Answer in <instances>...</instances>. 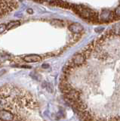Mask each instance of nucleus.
Listing matches in <instances>:
<instances>
[{
    "label": "nucleus",
    "mask_w": 120,
    "mask_h": 121,
    "mask_svg": "<svg viewBox=\"0 0 120 121\" xmlns=\"http://www.w3.org/2000/svg\"><path fill=\"white\" fill-rule=\"evenodd\" d=\"M74 10L77 14H79L81 17L85 19H90L92 21H97L98 20V15L96 12L93 11L92 10L88 9V8L75 5Z\"/></svg>",
    "instance_id": "nucleus-1"
},
{
    "label": "nucleus",
    "mask_w": 120,
    "mask_h": 121,
    "mask_svg": "<svg viewBox=\"0 0 120 121\" xmlns=\"http://www.w3.org/2000/svg\"><path fill=\"white\" fill-rule=\"evenodd\" d=\"M20 120L19 117H17L14 113L9 109L2 108L0 109V120Z\"/></svg>",
    "instance_id": "nucleus-2"
},
{
    "label": "nucleus",
    "mask_w": 120,
    "mask_h": 121,
    "mask_svg": "<svg viewBox=\"0 0 120 121\" xmlns=\"http://www.w3.org/2000/svg\"><path fill=\"white\" fill-rule=\"evenodd\" d=\"M85 57L84 56V55L82 53H79V54H76L75 55L73 58L70 60V61L73 64V65L75 67H78V66H80L82 65V64H84L85 60Z\"/></svg>",
    "instance_id": "nucleus-3"
},
{
    "label": "nucleus",
    "mask_w": 120,
    "mask_h": 121,
    "mask_svg": "<svg viewBox=\"0 0 120 121\" xmlns=\"http://www.w3.org/2000/svg\"><path fill=\"white\" fill-rule=\"evenodd\" d=\"M24 60L28 63H33V62H39L42 60V58L39 55H29L24 57Z\"/></svg>",
    "instance_id": "nucleus-4"
},
{
    "label": "nucleus",
    "mask_w": 120,
    "mask_h": 121,
    "mask_svg": "<svg viewBox=\"0 0 120 121\" xmlns=\"http://www.w3.org/2000/svg\"><path fill=\"white\" fill-rule=\"evenodd\" d=\"M69 30L73 33H80L83 31V26L79 23H74L69 26Z\"/></svg>",
    "instance_id": "nucleus-5"
},
{
    "label": "nucleus",
    "mask_w": 120,
    "mask_h": 121,
    "mask_svg": "<svg viewBox=\"0 0 120 121\" xmlns=\"http://www.w3.org/2000/svg\"><path fill=\"white\" fill-rule=\"evenodd\" d=\"M21 25V23L20 21H11L10 23H8V24L6 26V30H11L12 28L14 27H17V26H20Z\"/></svg>",
    "instance_id": "nucleus-6"
},
{
    "label": "nucleus",
    "mask_w": 120,
    "mask_h": 121,
    "mask_svg": "<svg viewBox=\"0 0 120 121\" xmlns=\"http://www.w3.org/2000/svg\"><path fill=\"white\" fill-rule=\"evenodd\" d=\"M11 59V56L5 52L0 53V62H5L6 60H9Z\"/></svg>",
    "instance_id": "nucleus-7"
},
{
    "label": "nucleus",
    "mask_w": 120,
    "mask_h": 121,
    "mask_svg": "<svg viewBox=\"0 0 120 121\" xmlns=\"http://www.w3.org/2000/svg\"><path fill=\"white\" fill-rule=\"evenodd\" d=\"M46 89L50 93L54 92V87L53 85H51V83H46Z\"/></svg>",
    "instance_id": "nucleus-8"
},
{
    "label": "nucleus",
    "mask_w": 120,
    "mask_h": 121,
    "mask_svg": "<svg viewBox=\"0 0 120 121\" xmlns=\"http://www.w3.org/2000/svg\"><path fill=\"white\" fill-rule=\"evenodd\" d=\"M51 24H54L55 26H59V25H61V26H63V22L61 21H59V20H54L53 21L51 22Z\"/></svg>",
    "instance_id": "nucleus-9"
},
{
    "label": "nucleus",
    "mask_w": 120,
    "mask_h": 121,
    "mask_svg": "<svg viewBox=\"0 0 120 121\" xmlns=\"http://www.w3.org/2000/svg\"><path fill=\"white\" fill-rule=\"evenodd\" d=\"M115 17H120V6H119L114 11Z\"/></svg>",
    "instance_id": "nucleus-10"
},
{
    "label": "nucleus",
    "mask_w": 120,
    "mask_h": 121,
    "mask_svg": "<svg viewBox=\"0 0 120 121\" xmlns=\"http://www.w3.org/2000/svg\"><path fill=\"white\" fill-rule=\"evenodd\" d=\"M6 26H7V24H0V34L2 33L4 31H5Z\"/></svg>",
    "instance_id": "nucleus-11"
},
{
    "label": "nucleus",
    "mask_w": 120,
    "mask_h": 121,
    "mask_svg": "<svg viewBox=\"0 0 120 121\" xmlns=\"http://www.w3.org/2000/svg\"><path fill=\"white\" fill-rule=\"evenodd\" d=\"M5 73V70H0V77Z\"/></svg>",
    "instance_id": "nucleus-12"
},
{
    "label": "nucleus",
    "mask_w": 120,
    "mask_h": 121,
    "mask_svg": "<svg viewBox=\"0 0 120 121\" xmlns=\"http://www.w3.org/2000/svg\"><path fill=\"white\" fill-rule=\"evenodd\" d=\"M42 67L45 68V69H46V68L49 67V65H48V64H43V65H42Z\"/></svg>",
    "instance_id": "nucleus-13"
},
{
    "label": "nucleus",
    "mask_w": 120,
    "mask_h": 121,
    "mask_svg": "<svg viewBox=\"0 0 120 121\" xmlns=\"http://www.w3.org/2000/svg\"><path fill=\"white\" fill-rule=\"evenodd\" d=\"M27 12H30L29 14H33V10H31V9H29V10H27Z\"/></svg>",
    "instance_id": "nucleus-14"
}]
</instances>
